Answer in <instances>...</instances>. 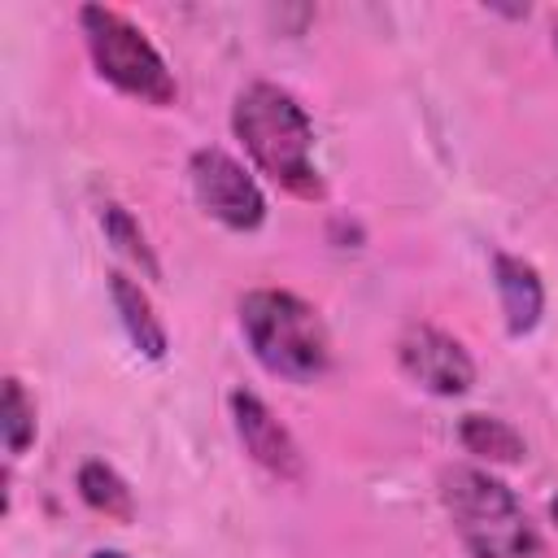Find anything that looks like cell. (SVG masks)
Masks as SVG:
<instances>
[{
	"label": "cell",
	"instance_id": "cell-1",
	"mask_svg": "<svg viewBox=\"0 0 558 558\" xmlns=\"http://www.w3.org/2000/svg\"><path fill=\"white\" fill-rule=\"evenodd\" d=\"M231 131L253 157V166L301 201L323 196V174L314 166V122L279 83H248L231 105Z\"/></svg>",
	"mask_w": 558,
	"mask_h": 558
},
{
	"label": "cell",
	"instance_id": "cell-2",
	"mask_svg": "<svg viewBox=\"0 0 558 558\" xmlns=\"http://www.w3.org/2000/svg\"><path fill=\"white\" fill-rule=\"evenodd\" d=\"M440 506L471 558H549L519 497L480 466H445Z\"/></svg>",
	"mask_w": 558,
	"mask_h": 558
},
{
	"label": "cell",
	"instance_id": "cell-3",
	"mask_svg": "<svg viewBox=\"0 0 558 558\" xmlns=\"http://www.w3.org/2000/svg\"><path fill=\"white\" fill-rule=\"evenodd\" d=\"M240 331L253 357L292 384H314L331 366V340L310 301L283 288H253L240 296Z\"/></svg>",
	"mask_w": 558,
	"mask_h": 558
},
{
	"label": "cell",
	"instance_id": "cell-4",
	"mask_svg": "<svg viewBox=\"0 0 558 558\" xmlns=\"http://www.w3.org/2000/svg\"><path fill=\"white\" fill-rule=\"evenodd\" d=\"M78 26L92 52V65L105 83H113L122 96H135L144 105H170L174 100V74L166 70L153 39L118 9L83 4Z\"/></svg>",
	"mask_w": 558,
	"mask_h": 558
},
{
	"label": "cell",
	"instance_id": "cell-5",
	"mask_svg": "<svg viewBox=\"0 0 558 558\" xmlns=\"http://www.w3.org/2000/svg\"><path fill=\"white\" fill-rule=\"evenodd\" d=\"M187 179H192L196 205L209 218H218L222 227L253 231L266 222V196H262L257 179L222 148H196L187 161Z\"/></svg>",
	"mask_w": 558,
	"mask_h": 558
},
{
	"label": "cell",
	"instance_id": "cell-6",
	"mask_svg": "<svg viewBox=\"0 0 558 558\" xmlns=\"http://www.w3.org/2000/svg\"><path fill=\"white\" fill-rule=\"evenodd\" d=\"M397 366L410 384L432 397H462L475 384V362L449 331L432 323H410L397 340Z\"/></svg>",
	"mask_w": 558,
	"mask_h": 558
},
{
	"label": "cell",
	"instance_id": "cell-7",
	"mask_svg": "<svg viewBox=\"0 0 558 558\" xmlns=\"http://www.w3.org/2000/svg\"><path fill=\"white\" fill-rule=\"evenodd\" d=\"M227 405H231V423H235V436H240L244 453L266 475L283 480V484H301L305 480V453L292 440V432L275 418V410L257 392H248V388H235L227 397Z\"/></svg>",
	"mask_w": 558,
	"mask_h": 558
},
{
	"label": "cell",
	"instance_id": "cell-8",
	"mask_svg": "<svg viewBox=\"0 0 558 558\" xmlns=\"http://www.w3.org/2000/svg\"><path fill=\"white\" fill-rule=\"evenodd\" d=\"M493 283H497V296H501L506 331L527 336L541 323V310H545V283H541L536 266L514 257V253H493Z\"/></svg>",
	"mask_w": 558,
	"mask_h": 558
},
{
	"label": "cell",
	"instance_id": "cell-9",
	"mask_svg": "<svg viewBox=\"0 0 558 558\" xmlns=\"http://www.w3.org/2000/svg\"><path fill=\"white\" fill-rule=\"evenodd\" d=\"M109 296H113V310H118V318H122V327H126L131 344H135L144 357H153V362H157V357H166L170 336H166V323L157 318V310H153L148 292H144L131 275L113 270V275H109Z\"/></svg>",
	"mask_w": 558,
	"mask_h": 558
},
{
	"label": "cell",
	"instance_id": "cell-10",
	"mask_svg": "<svg viewBox=\"0 0 558 558\" xmlns=\"http://www.w3.org/2000/svg\"><path fill=\"white\" fill-rule=\"evenodd\" d=\"M458 440L466 453H475L484 462H523L527 458L523 436L506 418H493V414H466L458 423Z\"/></svg>",
	"mask_w": 558,
	"mask_h": 558
},
{
	"label": "cell",
	"instance_id": "cell-11",
	"mask_svg": "<svg viewBox=\"0 0 558 558\" xmlns=\"http://www.w3.org/2000/svg\"><path fill=\"white\" fill-rule=\"evenodd\" d=\"M78 497L96 510V514H105V519H118V523H131V514H135V497H131V488H126V480L109 466V462H83L78 466Z\"/></svg>",
	"mask_w": 558,
	"mask_h": 558
},
{
	"label": "cell",
	"instance_id": "cell-12",
	"mask_svg": "<svg viewBox=\"0 0 558 558\" xmlns=\"http://www.w3.org/2000/svg\"><path fill=\"white\" fill-rule=\"evenodd\" d=\"M100 227H105V240L126 257V262H135L148 279H157L161 275V266H157V253H153V244H148V235L140 231V222L126 214V205H118V201H109L105 209H100Z\"/></svg>",
	"mask_w": 558,
	"mask_h": 558
},
{
	"label": "cell",
	"instance_id": "cell-13",
	"mask_svg": "<svg viewBox=\"0 0 558 558\" xmlns=\"http://www.w3.org/2000/svg\"><path fill=\"white\" fill-rule=\"evenodd\" d=\"M0 432H4V449H9V458L26 453V449H31V440H35V401L26 397V388H22V379H17V375H9V379H4Z\"/></svg>",
	"mask_w": 558,
	"mask_h": 558
},
{
	"label": "cell",
	"instance_id": "cell-14",
	"mask_svg": "<svg viewBox=\"0 0 558 558\" xmlns=\"http://www.w3.org/2000/svg\"><path fill=\"white\" fill-rule=\"evenodd\" d=\"M92 558H126V554H122V549H96Z\"/></svg>",
	"mask_w": 558,
	"mask_h": 558
},
{
	"label": "cell",
	"instance_id": "cell-15",
	"mask_svg": "<svg viewBox=\"0 0 558 558\" xmlns=\"http://www.w3.org/2000/svg\"><path fill=\"white\" fill-rule=\"evenodd\" d=\"M554 48H558V17H554Z\"/></svg>",
	"mask_w": 558,
	"mask_h": 558
}]
</instances>
